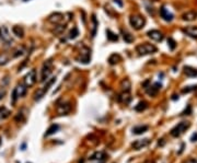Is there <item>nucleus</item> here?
<instances>
[{"label":"nucleus","instance_id":"f257e3e1","mask_svg":"<svg viewBox=\"0 0 197 163\" xmlns=\"http://www.w3.org/2000/svg\"><path fill=\"white\" fill-rule=\"evenodd\" d=\"M158 51V48L153 45V44L150 43H142L139 45L136 46V52H137L139 55H149V54H154Z\"/></svg>","mask_w":197,"mask_h":163},{"label":"nucleus","instance_id":"f03ea898","mask_svg":"<svg viewBox=\"0 0 197 163\" xmlns=\"http://www.w3.org/2000/svg\"><path fill=\"white\" fill-rule=\"evenodd\" d=\"M129 23L134 30H141L146 24V18L141 15H132L129 18Z\"/></svg>","mask_w":197,"mask_h":163},{"label":"nucleus","instance_id":"7ed1b4c3","mask_svg":"<svg viewBox=\"0 0 197 163\" xmlns=\"http://www.w3.org/2000/svg\"><path fill=\"white\" fill-rule=\"evenodd\" d=\"M191 124L188 122H181L178 123V125H176L175 127L172 128V130H171V136L172 137H175V138H178V137H180L181 135H183L184 132H186V130L190 128Z\"/></svg>","mask_w":197,"mask_h":163},{"label":"nucleus","instance_id":"20e7f679","mask_svg":"<svg viewBox=\"0 0 197 163\" xmlns=\"http://www.w3.org/2000/svg\"><path fill=\"white\" fill-rule=\"evenodd\" d=\"M52 69H53V61L52 59L46 60L43 64V67L41 70V81L44 82L47 80V78L49 77V74L52 73Z\"/></svg>","mask_w":197,"mask_h":163},{"label":"nucleus","instance_id":"39448f33","mask_svg":"<svg viewBox=\"0 0 197 163\" xmlns=\"http://www.w3.org/2000/svg\"><path fill=\"white\" fill-rule=\"evenodd\" d=\"M55 81H56V78L55 77L52 78L51 80H48V81L46 82L45 86H44L42 89H40L39 91L35 93V98H34V100H35V101H40V100H41V98H43V96L45 95L46 93H47V91L49 90V88H51V86H53L54 83H55Z\"/></svg>","mask_w":197,"mask_h":163},{"label":"nucleus","instance_id":"423d86ee","mask_svg":"<svg viewBox=\"0 0 197 163\" xmlns=\"http://www.w3.org/2000/svg\"><path fill=\"white\" fill-rule=\"evenodd\" d=\"M36 82V71L35 69H32L31 71H29L27 73V76L24 77L23 83L27 86V88H31L35 84Z\"/></svg>","mask_w":197,"mask_h":163},{"label":"nucleus","instance_id":"0eeeda50","mask_svg":"<svg viewBox=\"0 0 197 163\" xmlns=\"http://www.w3.org/2000/svg\"><path fill=\"white\" fill-rule=\"evenodd\" d=\"M147 35H148V37H150L152 41H156V42H161L163 41L164 39L163 33L160 32L159 30H150V31H148Z\"/></svg>","mask_w":197,"mask_h":163},{"label":"nucleus","instance_id":"6e6552de","mask_svg":"<svg viewBox=\"0 0 197 163\" xmlns=\"http://www.w3.org/2000/svg\"><path fill=\"white\" fill-rule=\"evenodd\" d=\"M0 37L2 39V41L5 42L7 45H10L12 43L11 35L9 33V30L7 29V27H2L0 29Z\"/></svg>","mask_w":197,"mask_h":163},{"label":"nucleus","instance_id":"1a4fd4ad","mask_svg":"<svg viewBox=\"0 0 197 163\" xmlns=\"http://www.w3.org/2000/svg\"><path fill=\"white\" fill-rule=\"evenodd\" d=\"M183 33L186 34L187 36L192 37V39H197V27L195 25H190V27H183Z\"/></svg>","mask_w":197,"mask_h":163},{"label":"nucleus","instance_id":"9d476101","mask_svg":"<svg viewBox=\"0 0 197 163\" xmlns=\"http://www.w3.org/2000/svg\"><path fill=\"white\" fill-rule=\"evenodd\" d=\"M80 55H81V61L83 64H88L90 61V58H91V52L88 47H82V49L80 51Z\"/></svg>","mask_w":197,"mask_h":163},{"label":"nucleus","instance_id":"9b49d317","mask_svg":"<svg viewBox=\"0 0 197 163\" xmlns=\"http://www.w3.org/2000/svg\"><path fill=\"white\" fill-rule=\"evenodd\" d=\"M63 20H64V15L60 13V12H55V13H53V15H51L48 17V21L54 24H59Z\"/></svg>","mask_w":197,"mask_h":163},{"label":"nucleus","instance_id":"f8f14e48","mask_svg":"<svg viewBox=\"0 0 197 163\" xmlns=\"http://www.w3.org/2000/svg\"><path fill=\"white\" fill-rule=\"evenodd\" d=\"M149 142H150L149 139H138L135 142H132V146L135 150H140V149H142V148H145V147L148 146Z\"/></svg>","mask_w":197,"mask_h":163},{"label":"nucleus","instance_id":"ddd939ff","mask_svg":"<svg viewBox=\"0 0 197 163\" xmlns=\"http://www.w3.org/2000/svg\"><path fill=\"white\" fill-rule=\"evenodd\" d=\"M161 89V84L160 83H153L152 86H149L148 88L146 89V91H147V93L149 94L150 96H154L157 93L159 92V90Z\"/></svg>","mask_w":197,"mask_h":163},{"label":"nucleus","instance_id":"4468645a","mask_svg":"<svg viewBox=\"0 0 197 163\" xmlns=\"http://www.w3.org/2000/svg\"><path fill=\"white\" fill-rule=\"evenodd\" d=\"M160 15H161V18L164 20V21L166 22H171L172 20H173V15L171 13L169 10H166L164 7H162L161 9H160Z\"/></svg>","mask_w":197,"mask_h":163},{"label":"nucleus","instance_id":"2eb2a0df","mask_svg":"<svg viewBox=\"0 0 197 163\" xmlns=\"http://www.w3.org/2000/svg\"><path fill=\"white\" fill-rule=\"evenodd\" d=\"M27 86H25L24 83L18 84L17 88H15V93H17L18 98H23V96L25 95V93H27Z\"/></svg>","mask_w":197,"mask_h":163},{"label":"nucleus","instance_id":"dca6fc26","mask_svg":"<svg viewBox=\"0 0 197 163\" xmlns=\"http://www.w3.org/2000/svg\"><path fill=\"white\" fill-rule=\"evenodd\" d=\"M70 110H71V106H70L69 103H63L58 105L57 107V112L60 115H66V114H68L70 112Z\"/></svg>","mask_w":197,"mask_h":163},{"label":"nucleus","instance_id":"f3484780","mask_svg":"<svg viewBox=\"0 0 197 163\" xmlns=\"http://www.w3.org/2000/svg\"><path fill=\"white\" fill-rule=\"evenodd\" d=\"M182 19L186 22H191V21H194V20L197 19V12L195 11H187L185 13H183L182 15Z\"/></svg>","mask_w":197,"mask_h":163},{"label":"nucleus","instance_id":"a211bd4d","mask_svg":"<svg viewBox=\"0 0 197 163\" xmlns=\"http://www.w3.org/2000/svg\"><path fill=\"white\" fill-rule=\"evenodd\" d=\"M184 74H185L186 77H190V78L197 77V69L196 68L191 67V66H185V67H184Z\"/></svg>","mask_w":197,"mask_h":163},{"label":"nucleus","instance_id":"6ab92c4d","mask_svg":"<svg viewBox=\"0 0 197 163\" xmlns=\"http://www.w3.org/2000/svg\"><path fill=\"white\" fill-rule=\"evenodd\" d=\"M148 129H149V126H147V125H139V126H135L132 128V132L135 135H141L144 132H146Z\"/></svg>","mask_w":197,"mask_h":163},{"label":"nucleus","instance_id":"aec40b11","mask_svg":"<svg viewBox=\"0 0 197 163\" xmlns=\"http://www.w3.org/2000/svg\"><path fill=\"white\" fill-rule=\"evenodd\" d=\"M120 88H122L123 92H130V88H132V83L128 79H123L120 82Z\"/></svg>","mask_w":197,"mask_h":163},{"label":"nucleus","instance_id":"412c9836","mask_svg":"<svg viewBox=\"0 0 197 163\" xmlns=\"http://www.w3.org/2000/svg\"><path fill=\"white\" fill-rule=\"evenodd\" d=\"M91 22H92L91 34H92V37H94V36H95V34H96V30H98V20H96L95 15H92Z\"/></svg>","mask_w":197,"mask_h":163},{"label":"nucleus","instance_id":"4be33fe9","mask_svg":"<svg viewBox=\"0 0 197 163\" xmlns=\"http://www.w3.org/2000/svg\"><path fill=\"white\" fill-rule=\"evenodd\" d=\"M120 60H122L120 55H118V54H112V55L108 57V64H110V65H116Z\"/></svg>","mask_w":197,"mask_h":163},{"label":"nucleus","instance_id":"5701e85b","mask_svg":"<svg viewBox=\"0 0 197 163\" xmlns=\"http://www.w3.org/2000/svg\"><path fill=\"white\" fill-rule=\"evenodd\" d=\"M12 33L15 34L17 37H20V39H22V37L24 36L23 29H22L21 27H19V25H15V27H12Z\"/></svg>","mask_w":197,"mask_h":163},{"label":"nucleus","instance_id":"b1692460","mask_svg":"<svg viewBox=\"0 0 197 163\" xmlns=\"http://www.w3.org/2000/svg\"><path fill=\"white\" fill-rule=\"evenodd\" d=\"M10 58H11V56H10L9 53L0 54V66H3L6 65V64H8V62L10 61Z\"/></svg>","mask_w":197,"mask_h":163},{"label":"nucleus","instance_id":"393cba45","mask_svg":"<svg viewBox=\"0 0 197 163\" xmlns=\"http://www.w3.org/2000/svg\"><path fill=\"white\" fill-rule=\"evenodd\" d=\"M10 111L8 110L7 107H5V106H0V119H6L7 117H9L10 116Z\"/></svg>","mask_w":197,"mask_h":163},{"label":"nucleus","instance_id":"a878e982","mask_svg":"<svg viewBox=\"0 0 197 163\" xmlns=\"http://www.w3.org/2000/svg\"><path fill=\"white\" fill-rule=\"evenodd\" d=\"M122 34H123V39H124V41H125L126 43H132V42H134V36H132L129 32L122 30Z\"/></svg>","mask_w":197,"mask_h":163},{"label":"nucleus","instance_id":"bb28decb","mask_svg":"<svg viewBox=\"0 0 197 163\" xmlns=\"http://www.w3.org/2000/svg\"><path fill=\"white\" fill-rule=\"evenodd\" d=\"M66 27H67L66 24H57L53 31L54 34H55V35H60L61 33H64V31L66 30Z\"/></svg>","mask_w":197,"mask_h":163},{"label":"nucleus","instance_id":"cd10ccee","mask_svg":"<svg viewBox=\"0 0 197 163\" xmlns=\"http://www.w3.org/2000/svg\"><path fill=\"white\" fill-rule=\"evenodd\" d=\"M106 159V154L104 152H95L93 156L91 157V160H98V161H104Z\"/></svg>","mask_w":197,"mask_h":163},{"label":"nucleus","instance_id":"c85d7f7f","mask_svg":"<svg viewBox=\"0 0 197 163\" xmlns=\"http://www.w3.org/2000/svg\"><path fill=\"white\" fill-rule=\"evenodd\" d=\"M58 129H59V126H58L57 124H53L51 127L47 129V132H45V136H51V135H53V134H55V132H57Z\"/></svg>","mask_w":197,"mask_h":163},{"label":"nucleus","instance_id":"c756f323","mask_svg":"<svg viewBox=\"0 0 197 163\" xmlns=\"http://www.w3.org/2000/svg\"><path fill=\"white\" fill-rule=\"evenodd\" d=\"M147 107H148V103H147L146 101H140L137 105L135 106V111H137V112H142V111H145Z\"/></svg>","mask_w":197,"mask_h":163},{"label":"nucleus","instance_id":"7c9ffc66","mask_svg":"<svg viewBox=\"0 0 197 163\" xmlns=\"http://www.w3.org/2000/svg\"><path fill=\"white\" fill-rule=\"evenodd\" d=\"M106 33H107V40L108 41H111V42H117L118 41V36L116 35L115 33H113L111 30H107Z\"/></svg>","mask_w":197,"mask_h":163},{"label":"nucleus","instance_id":"2f4dec72","mask_svg":"<svg viewBox=\"0 0 197 163\" xmlns=\"http://www.w3.org/2000/svg\"><path fill=\"white\" fill-rule=\"evenodd\" d=\"M168 45H169V47H170L171 51H173V49H175V47H176V42L174 41L172 37H169L168 39Z\"/></svg>","mask_w":197,"mask_h":163},{"label":"nucleus","instance_id":"473e14b6","mask_svg":"<svg viewBox=\"0 0 197 163\" xmlns=\"http://www.w3.org/2000/svg\"><path fill=\"white\" fill-rule=\"evenodd\" d=\"M195 90H197V84H196V86H185V88H184V89L182 90V92H183V93H190V92L195 91Z\"/></svg>","mask_w":197,"mask_h":163},{"label":"nucleus","instance_id":"72a5a7b5","mask_svg":"<svg viewBox=\"0 0 197 163\" xmlns=\"http://www.w3.org/2000/svg\"><path fill=\"white\" fill-rule=\"evenodd\" d=\"M79 35V31H78L77 27H73V29L70 31V34H69V39H76L77 36Z\"/></svg>","mask_w":197,"mask_h":163},{"label":"nucleus","instance_id":"f704fd0d","mask_svg":"<svg viewBox=\"0 0 197 163\" xmlns=\"http://www.w3.org/2000/svg\"><path fill=\"white\" fill-rule=\"evenodd\" d=\"M22 54H23V47L21 48H18V49H15V52H13V55H12V57H19V56H21Z\"/></svg>","mask_w":197,"mask_h":163},{"label":"nucleus","instance_id":"c9c22d12","mask_svg":"<svg viewBox=\"0 0 197 163\" xmlns=\"http://www.w3.org/2000/svg\"><path fill=\"white\" fill-rule=\"evenodd\" d=\"M192 114V106L187 105V108L184 110V112L182 113V115H191Z\"/></svg>","mask_w":197,"mask_h":163},{"label":"nucleus","instance_id":"e433bc0d","mask_svg":"<svg viewBox=\"0 0 197 163\" xmlns=\"http://www.w3.org/2000/svg\"><path fill=\"white\" fill-rule=\"evenodd\" d=\"M149 83H150V80H146V81L142 83V86H144V89H147L148 86H149Z\"/></svg>","mask_w":197,"mask_h":163},{"label":"nucleus","instance_id":"4c0bfd02","mask_svg":"<svg viewBox=\"0 0 197 163\" xmlns=\"http://www.w3.org/2000/svg\"><path fill=\"white\" fill-rule=\"evenodd\" d=\"M184 163H197V160L196 159H188V160Z\"/></svg>","mask_w":197,"mask_h":163},{"label":"nucleus","instance_id":"58836bf2","mask_svg":"<svg viewBox=\"0 0 197 163\" xmlns=\"http://www.w3.org/2000/svg\"><path fill=\"white\" fill-rule=\"evenodd\" d=\"M191 140H192L193 142L197 141V132H196V134H193V136H192V138H191Z\"/></svg>","mask_w":197,"mask_h":163},{"label":"nucleus","instance_id":"ea45409f","mask_svg":"<svg viewBox=\"0 0 197 163\" xmlns=\"http://www.w3.org/2000/svg\"><path fill=\"white\" fill-rule=\"evenodd\" d=\"M5 94H6V91H5V90H1V91H0V101H1V100L3 98Z\"/></svg>","mask_w":197,"mask_h":163},{"label":"nucleus","instance_id":"a19ab883","mask_svg":"<svg viewBox=\"0 0 197 163\" xmlns=\"http://www.w3.org/2000/svg\"><path fill=\"white\" fill-rule=\"evenodd\" d=\"M19 118H20V120H21L22 118H23V115H22V113H19V115H18L17 117H15V120L18 122V120H19Z\"/></svg>","mask_w":197,"mask_h":163},{"label":"nucleus","instance_id":"79ce46f5","mask_svg":"<svg viewBox=\"0 0 197 163\" xmlns=\"http://www.w3.org/2000/svg\"><path fill=\"white\" fill-rule=\"evenodd\" d=\"M114 2L117 3V5L119 6V7H123V2L120 1V0H114Z\"/></svg>","mask_w":197,"mask_h":163},{"label":"nucleus","instance_id":"37998d69","mask_svg":"<svg viewBox=\"0 0 197 163\" xmlns=\"http://www.w3.org/2000/svg\"><path fill=\"white\" fill-rule=\"evenodd\" d=\"M0 144H1V139H0Z\"/></svg>","mask_w":197,"mask_h":163}]
</instances>
